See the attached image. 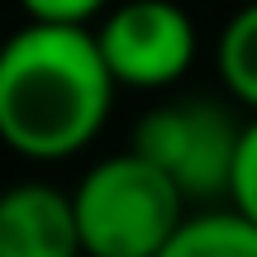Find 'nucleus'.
I'll list each match as a JSON object with an SVG mask.
<instances>
[{
	"label": "nucleus",
	"mask_w": 257,
	"mask_h": 257,
	"mask_svg": "<svg viewBox=\"0 0 257 257\" xmlns=\"http://www.w3.org/2000/svg\"><path fill=\"white\" fill-rule=\"evenodd\" d=\"M114 86L86 24L29 19L0 48V143L29 162H62L105 128Z\"/></svg>",
	"instance_id": "nucleus-1"
},
{
	"label": "nucleus",
	"mask_w": 257,
	"mask_h": 257,
	"mask_svg": "<svg viewBox=\"0 0 257 257\" xmlns=\"http://www.w3.org/2000/svg\"><path fill=\"white\" fill-rule=\"evenodd\" d=\"M91 34L119 86L162 91L195 62V24L176 0H124Z\"/></svg>",
	"instance_id": "nucleus-4"
},
{
	"label": "nucleus",
	"mask_w": 257,
	"mask_h": 257,
	"mask_svg": "<svg viewBox=\"0 0 257 257\" xmlns=\"http://www.w3.org/2000/svg\"><path fill=\"white\" fill-rule=\"evenodd\" d=\"M157 257H257V224H248L238 210L191 214Z\"/></svg>",
	"instance_id": "nucleus-6"
},
{
	"label": "nucleus",
	"mask_w": 257,
	"mask_h": 257,
	"mask_svg": "<svg viewBox=\"0 0 257 257\" xmlns=\"http://www.w3.org/2000/svg\"><path fill=\"white\" fill-rule=\"evenodd\" d=\"M243 124L210 95H186V100H162L134 124V153H143L167 181L186 195V205L229 200L233 157H238Z\"/></svg>",
	"instance_id": "nucleus-3"
},
{
	"label": "nucleus",
	"mask_w": 257,
	"mask_h": 257,
	"mask_svg": "<svg viewBox=\"0 0 257 257\" xmlns=\"http://www.w3.org/2000/svg\"><path fill=\"white\" fill-rule=\"evenodd\" d=\"M86 257H157L181 229L186 195L143 153H114L95 162L72 191Z\"/></svg>",
	"instance_id": "nucleus-2"
},
{
	"label": "nucleus",
	"mask_w": 257,
	"mask_h": 257,
	"mask_svg": "<svg viewBox=\"0 0 257 257\" xmlns=\"http://www.w3.org/2000/svg\"><path fill=\"white\" fill-rule=\"evenodd\" d=\"M19 5L38 24H91L95 15H105L110 0H19Z\"/></svg>",
	"instance_id": "nucleus-9"
},
{
	"label": "nucleus",
	"mask_w": 257,
	"mask_h": 257,
	"mask_svg": "<svg viewBox=\"0 0 257 257\" xmlns=\"http://www.w3.org/2000/svg\"><path fill=\"white\" fill-rule=\"evenodd\" d=\"M229 210H238L248 224H257V119L243 124V138H238L233 181H229Z\"/></svg>",
	"instance_id": "nucleus-8"
},
{
	"label": "nucleus",
	"mask_w": 257,
	"mask_h": 257,
	"mask_svg": "<svg viewBox=\"0 0 257 257\" xmlns=\"http://www.w3.org/2000/svg\"><path fill=\"white\" fill-rule=\"evenodd\" d=\"M0 257H86L72 195L48 181L0 191Z\"/></svg>",
	"instance_id": "nucleus-5"
},
{
	"label": "nucleus",
	"mask_w": 257,
	"mask_h": 257,
	"mask_svg": "<svg viewBox=\"0 0 257 257\" xmlns=\"http://www.w3.org/2000/svg\"><path fill=\"white\" fill-rule=\"evenodd\" d=\"M214 62H219V76L229 86V95L238 105H248V110H257V0L243 5L224 24Z\"/></svg>",
	"instance_id": "nucleus-7"
}]
</instances>
